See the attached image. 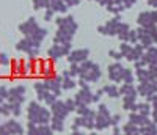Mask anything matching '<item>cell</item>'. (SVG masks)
Here are the masks:
<instances>
[{
	"instance_id": "6da1fadb",
	"label": "cell",
	"mask_w": 157,
	"mask_h": 135,
	"mask_svg": "<svg viewBox=\"0 0 157 135\" xmlns=\"http://www.w3.org/2000/svg\"><path fill=\"white\" fill-rule=\"evenodd\" d=\"M52 112L47 105H41L39 101H32L27 105V121L35 124H50Z\"/></svg>"
},
{
	"instance_id": "7a4b0ae2",
	"label": "cell",
	"mask_w": 157,
	"mask_h": 135,
	"mask_svg": "<svg viewBox=\"0 0 157 135\" xmlns=\"http://www.w3.org/2000/svg\"><path fill=\"white\" fill-rule=\"evenodd\" d=\"M121 24V16L115 14L110 21H107L104 25L98 27V33L105 35V36H116L118 35V25Z\"/></svg>"
},
{
	"instance_id": "3957f363",
	"label": "cell",
	"mask_w": 157,
	"mask_h": 135,
	"mask_svg": "<svg viewBox=\"0 0 157 135\" xmlns=\"http://www.w3.org/2000/svg\"><path fill=\"white\" fill-rule=\"evenodd\" d=\"M43 82H44V85H46V88L49 90V91H52L55 94V96H61V93H63V87H61V83H63V75H52V77H44L43 79Z\"/></svg>"
},
{
	"instance_id": "277c9868",
	"label": "cell",
	"mask_w": 157,
	"mask_h": 135,
	"mask_svg": "<svg viewBox=\"0 0 157 135\" xmlns=\"http://www.w3.org/2000/svg\"><path fill=\"white\" fill-rule=\"evenodd\" d=\"M123 72H124V66L120 61H115L107 68V75L109 80L113 83H121L123 82Z\"/></svg>"
},
{
	"instance_id": "5b68a950",
	"label": "cell",
	"mask_w": 157,
	"mask_h": 135,
	"mask_svg": "<svg viewBox=\"0 0 157 135\" xmlns=\"http://www.w3.org/2000/svg\"><path fill=\"white\" fill-rule=\"evenodd\" d=\"M55 24H57V27H61V29L68 30L72 35H75L78 30V24L74 19V16H60L55 19Z\"/></svg>"
},
{
	"instance_id": "8992f818",
	"label": "cell",
	"mask_w": 157,
	"mask_h": 135,
	"mask_svg": "<svg viewBox=\"0 0 157 135\" xmlns=\"http://www.w3.org/2000/svg\"><path fill=\"white\" fill-rule=\"evenodd\" d=\"M101 77H102V71H101V66H99L98 63H94L91 69L80 71V74H78V79L86 80L88 83H94V82H98Z\"/></svg>"
},
{
	"instance_id": "52a82bcc",
	"label": "cell",
	"mask_w": 157,
	"mask_h": 135,
	"mask_svg": "<svg viewBox=\"0 0 157 135\" xmlns=\"http://www.w3.org/2000/svg\"><path fill=\"white\" fill-rule=\"evenodd\" d=\"M25 93H27V88L24 85H16L10 88V96H8V102L11 104H24L25 102Z\"/></svg>"
},
{
	"instance_id": "ba28073f",
	"label": "cell",
	"mask_w": 157,
	"mask_h": 135,
	"mask_svg": "<svg viewBox=\"0 0 157 135\" xmlns=\"http://www.w3.org/2000/svg\"><path fill=\"white\" fill-rule=\"evenodd\" d=\"M137 24L140 27L149 29L152 25H157V17H155V10L154 11H141L137 16Z\"/></svg>"
},
{
	"instance_id": "9c48e42d",
	"label": "cell",
	"mask_w": 157,
	"mask_h": 135,
	"mask_svg": "<svg viewBox=\"0 0 157 135\" xmlns=\"http://www.w3.org/2000/svg\"><path fill=\"white\" fill-rule=\"evenodd\" d=\"M74 99H75L77 105H90V104H93V91L90 90V85L82 87L80 90L77 91Z\"/></svg>"
},
{
	"instance_id": "30bf717a",
	"label": "cell",
	"mask_w": 157,
	"mask_h": 135,
	"mask_svg": "<svg viewBox=\"0 0 157 135\" xmlns=\"http://www.w3.org/2000/svg\"><path fill=\"white\" fill-rule=\"evenodd\" d=\"M49 109L52 112V116H57V118H61V119H66L68 115L71 113L68 110V107H66V102L61 101V99H57L54 104L49 107Z\"/></svg>"
},
{
	"instance_id": "8fae6325",
	"label": "cell",
	"mask_w": 157,
	"mask_h": 135,
	"mask_svg": "<svg viewBox=\"0 0 157 135\" xmlns=\"http://www.w3.org/2000/svg\"><path fill=\"white\" fill-rule=\"evenodd\" d=\"M39 27V24H38V21H36V17H29L25 22H22V24H19V32L24 35V36H32L33 35V32Z\"/></svg>"
},
{
	"instance_id": "7c38bea8",
	"label": "cell",
	"mask_w": 157,
	"mask_h": 135,
	"mask_svg": "<svg viewBox=\"0 0 157 135\" xmlns=\"http://www.w3.org/2000/svg\"><path fill=\"white\" fill-rule=\"evenodd\" d=\"M137 33H138V43L145 46V49H148V47H151V46L154 44V36H152V33H151L148 29L138 25Z\"/></svg>"
},
{
	"instance_id": "4fadbf2b",
	"label": "cell",
	"mask_w": 157,
	"mask_h": 135,
	"mask_svg": "<svg viewBox=\"0 0 157 135\" xmlns=\"http://www.w3.org/2000/svg\"><path fill=\"white\" fill-rule=\"evenodd\" d=\"M3 126H5L6 135H22L25 132L24 126L19 123V121H16V119H6L3 123Z\"/></svg>"
},
{
	"instance_id": "5bb4252c",
	"label": "cell",
	"mask_w": 157,
	"mask_h": 135,
	"mask_svg": "<svg viewBox=\"0 0 157 135\" xmlns=\"http://www.w3.org/2000/svg\"><path fill=\"white\" fill-rule=\"evenodd\" d=\"M88 58H90V49H75L71 50V53L68 55L69 63H82Z\"/></svg>"
},
{
	"instance_id": "9a60e30c",
	"label": "cell",
	"mask_w": 157,
	"mask_h": 135,
	"mask_svg": "<svg viewBox=\"0 0 157 135\" xmlns=\"http://www.w3.org/2000/svg\"><path fill=\"white\" fill-rule=\"evenodd\" d=\"M74 39V35L69 33L68 30L61 29V27H57V32L54 35V43L57 44H64V43H72Z\"/></svg>"
},
{
	"instance_id": "2e32d148",
	"label": "cell",
	"mask_w": 157,
	"mask_h": 135,
	"mask_svg": "<svg viewBox=\"0 0 157 135\" xmlns=\"http://www.w3.org/2000/svg\"><path fill=\"white\" fill-rule=\"evenodd\" d=\"M47 55H49V60H52V61H58L61 57H64L63 46L54 43V44H52V46L47 49Z\"/></svg>"
},
{
	"instance_id": "e0dca14e",
	"label": "cell",
	"mask_w": 157,
	"mask_h": 135,
	"mask_svg": "<svg viewBox=\"0 0 157 135\" xmlns=\"http://www.w3.org/2000/svg\"><path fill=\"white\" fill-rule=\"evenodd\" d=\"M112 127V116H104V115H96V130L98 132H102Z\"/></svg>"
},
{
	"instance_id": "ac0fdd59",
	"label": "cell",
	"mask_w": 157,
	"mask_h": 135,
	"mask_svg": "<svg viewBox=\"0 0 157 135\" xmlns=\"http://www.w3.org/2000/svg\"><path fill=\"white\" fill-rule=\"evenodd\" d=\"M129 121L134 123V124H137V126H146L148 123H151L149 116H145V115H141L138 112H130L129 113Z\"/></svg>"
},
{
	"instance_id": "d6986e66",
	"label": "cell",
	"mask_w": 157,
	"mask_h": 135,
	"mask_svg": "<svg viewBox=\"0 0 157 135\" xmlns=\"http://www.w3.org/2000/svg\"><path fill=\"white\" fill-rule=\"evenodd\" d=\"M146 61V64H157V46H151L145 50V55L141 57Z\"/></svg>"
},
{
	"instance_id": "ffe728a7",
	"label": "cell",
	"mask_w": 157,
	"mask_h": 135,
	"mask_svg": "<svg viewBox=\"0 0 157 135\" xmlns=\"http://www.w3.org/2000/svg\"><path fill=\"white\" fill-rule=\"evenodd\" d=\"M33 88H35V91H36V98H38V101H39V102H44L46 96L50 93V91L46 88L44 82H43V80H41V82H35Z\"/></svg>"
},
{
	"instance_id": "44dd1931",
	"label": "cell",
	"mask_w": 157,
	"mask_h": 135,
	"mask_svg": "<svg viewBox=\"0 0 157 135\" xmlns=\"http://www.w3.org/2000/svg\"><path fill=\"white\" fill-rule=\"evenodd\" d=\"M137 96H123V109L126 112H137Z\"/></svg>"
},
{
	"instance_id": "7402d4cb",
	"label": "cell",
	"mask_w": 157,
	"mask_h": 135,
	"mask_svg": "<svg viewBox=\"0 0 157 135\" xmlns=\"http://www.w3.org/2000/svg\"><path fill=\"white\" fill-rule=\"evenodd\" d=\"M33 47H35V46L32 44L30 38H27V36H24L21 41H17V44H16V50H17V52H25V53H29Z\"/></svg>"
},
{
	"instance_id": "603a6c76",
	"label": "cell",
	"mask_w": 157,
	"mask_h": 135,
	"mask_svg": "<svg viewBox=\"0 0 157 135\" xmlns=\"http://www.w3.org/2000/svg\"><path fill=\"white\" fill-rule=\"evenodd\" d=\"M102 90H104V93H105L109 98H112V99H118V98H121L120 88L116 87V83H109V85L104 87Z\"/></svg>"
},
{
	"instance_id": "cb8c5ba5",
	"label": "cell",
	"mask_w": 157,
	"mask_h": 135,
	"mask_svg": "<svg viewBox=\"0 0 157 135\" xmlns=\"http://www.w3.org/2000/svg\"><path fill=\"white\" fill-rule=\"evenodd\" d=\"M120 93L121 96H138L137 87H134V83H123L120 87Z\"/></svg>"
},
{
	"instance_id": "d4e9b609",
	"label": "cell",
	"mask_w": 157,
	"mask_h": 135,
	"mask_svg": "<svg viewBox=\"0 0 157 135\" xmlns=\"http://www.w3.org/2000/svg\"><path fill=\"white\" fill-rule=\"evenodd\" d=\"M50 6L54 8L55 13H60V14H66V11L69 10V6L64 3V0H50Z\"/></svg>"
},
{
	"instance_id": "484cf974",
	"label": "cell",
	"mask_w": 157,
	"mask_h": 135,
	"mask_svg": "<svg viewBox=\"0 0 157 135\" xmlns=\"http://www.w3.org/2000/svg\"><path fill=\"white\" fill-rule=\"evenodd\" d=\"M135 77H137L138 82H149L151 80L149 69L148 68H138V69H135Z\"/></svg>"
},
{
	"instance_id": "4316f807",
	"label": "cell",
	"mask_w": 157,
	"mask_h": 135,
	"mask_svg": "<svg viewBox=\"0 0 157 135\" xmlns=\"http://www.w3.org/2000/svg\"><path fill=\"white\" fill-rule=\"evenodd\" d=\"M137 112L145 115V116H151L152 115V107H151V102H138L137 104Z\"/></svg>"
},
{
	"instance_id": "83f0119b",
	"label": "cell",
	"mask_w": 157,
	"mask_h": 135,
	"mask_svg": "<svg viewBox=\"0 0 157 135\" xmlns=\"http://www.w3.org/2000/svg\"><path fill=\"white\" fill-rule=\"evenodd\" d=\"M50 126H52V129H54V132H58V133H60V132L64 130V119L57 118V116H52Z\"/></svg>"
},
{
	"instance_id": "f1b7e54d",
	"label": "cell",
	"mask_w": 157,
	"mask_h": 135,
	"mask_svg": "<svg viewBox=\"0 0 157 135\" xmlns=\"http://www.w3.org/2000/svg\"><path fill=\"white\" fill-rule=\"evenodd\" d=\"M61 87H63V91H69V90H74L77 87V82L74 77H63Z\"/></svg>"
},
{
	"instance_id": "f546056e",
	"label": "cell",
	"mask_w": 157,
	"mask_h": 135,
	"mask_svg": "<svg viewBox=\"0 0 157 135\" xmlns=\"http://www.w3.org/2000/svg\"><path fill=\"white\" fill-rule=\"evenodd\" d=\"M123 132L124 133H140V126L134 124V123H130V121H127V123L123 126Z\"/></svg>"
},
{
	"instance_id": "4dcf8cb0",
	"label": "cell",
	"mask_w": 157,
	"mask_h": 135,
	"mask_svg": "<svg viewBox=\"0 0 157 135\" xmlns=\"http://www.w3.org/2000/svg\"><path fill=\"white\" fill-rule=\"evenodd\" d=\"M52 133H54V129L50 124H38L36 135H52Z\"/></svg>"
},
{
	"instance_id": "1f68e13d",
	"label": "cell",
	"mask_w": 157,
	"mask_h": 135,
	"mask_svg": "<svg viewBox=\"0 0 157 135\" xmlns=\"http://www.w3.org/2000/svg\"><path fill=\"white\" fill-rule=\"evenodd\" d=\"M140 133H157V124L151 121L146 126H140Z\"/></svg>"
},
{
	"instance_id": "d6a6232c",
	"label": "cell",
	"mask_w": 157,
	"mask_h": 135,
	"mask_svg": "<svg viewBox=\"0 0 157 135\" xmlns=\"http://www.w3.org/2000/svg\"><path fill=\"white\" fill-rule=\"evenodd\" d=\"M33 3V10L39 11V10H46L50 6V0H32Z\"/></svg>"
},
{
	"instance_id": "836d02e7",
	"label": "cell",
	"mask_w": 157,
	"mask_h": 135,
	"mask_svg": "<svg viewBox=\"0 0 157 135\" xmlns=\"http://www.w3.org/2000/svg\"><path fill=\"white\" fill-rule=\"evenodd\" d=\"M135 74L130 71V69H127V68H124V72H123V82L124 83H134L135 82Z\"/></svg>"
},
{
	"instance_id": "e575fe53",
	"label": "cell",
	"mask_w": 157,
	"mask_h": 135,
	"mask_svg": "<svg viewBox=\"0 0 157 135\" xmlns=\"http://www.w3.org/2000/svg\"><path fill=\"white\" fill-rule=\"evenodd\" d=\"M0 115L2 116H11V104L8 101L0 104Z\"/></svg>"
},
{
	"instance_id": "d590c367",
	"label": "cell",
	"mask_w": 157,
	"mask_h": 135,
	"mask_svg": "<svg viewBox=\"0 0 157 135\" xmlns=\"http://www.w3.org/2000/svg\"><path fill=\"white\" fill-rule=\"evenodd\" d=\"M69 74L71 77H78V74H80V63H69Z\"/></svg>"
},
{
	"instance_id": "8d00e7d4",
	"label": "cell",
	"mask_w": 157,
	"mask_h": 135,
	"mask_svg": "<svg viewBox=\"0 0 157 135\" xmlns=\"http://www.w3.org/2000/svg\"><path fill=\"white\" fill-rule=\"evenodd\" d=\"M11 64V58L6 52H0V66H3V68H8Z\"/></svg>"
},
{
	"instance_id": "74e56055",
	"label": "cell",
	"mask_w": 157,
	"mask_h": 135,
	"mask_svg": "<svg viewBox=\"0 0 157 135\" xmlns=\"http://www.w3.org/2000/svg\"><path fill=\"white\" fill-rule=\"evenodd\" d=\"M8 96H10V88L5 85H0V104L8 101Z\"/></svg>"
},
{
	"instance_id": "f35d334b",
	"label": "cell",
	"mask_w": 157,
	"mask_h": 135,
	"mask_svg": "<svg viewBox=\"0 0 157 135\" xmlns=\"http://www.w3.org/2000/svg\"><path fill=\"white\" fill-rule=\"evenodd\" d=\"M10 104H11V102H10ZM11 115L14 116V118L21 116V115H22V105H21V104H11Z\"/></svg>"
},
{
	"instance_id": "ab89813d",
	"label": "cell",
	"mask_w": 157,
	"mask_h": 135,
	"mask_svg": "<svg viewBox=\"0 0 157 135\" xmlns=\"http://www.w3.org/2000/svg\"><path fill=\"white\" fill-rule=\"evenodd\" d=\"M109 57L110 58H113L115 61H121L123 58H124V55H123V53H121V50H109Z\"/></svg>"
},
{
	"instance_id": "60d3db41",
	"label": "cell",
	"mask_w": 157,
	"mask_h": 135,
	"mask_svg": "<svg viewBox=\"0 0 157 135\" xmlns=\"http://www.w3.org/2000/svg\"><path fill=\"white\" fill-rule=\"evenodd\" d=\"M54 14H55V11H54V8H52V6L46 8V10H44V21H46V22H52V19H54Z\"/></svg>"
},
{
	"instance_id": "b9f144b4",
	"label": "cell",
	"mask_w": 157,
	"mask_h": 135,
	"mask_svg": "<svg viewBox=\"0 0 157 135\" xmlns=\"http://www.w3.org/2000/svg\"><path fill=\"white\" fill-rule=\"evenodd\" d=\"M127 43H130V44H137L138 43V33H137V30H130L129 32Z\"/></svg>"
},
{
	"instance_id": "7bdbcfd3",
	"label": "cell",
	"mask_w": 157,
	"mask_h": 135,
	"mask_svg": "<svg viewBox=\"0 0 157 135\" xmlns=\"http://www.w3.org/2000/svg\"><path fill=\"white\" fill-rule=\"evenodd\" d=\"M98 113H99V115H104V116H112L109 107H107L105 104H99V105H98Z\"/></svg>"
},
{
	"instance_id": "ee69618b",
	"label": "cell",
	"mask_w": 157,
	"mask_h": 135,
	"mask_svg": "<svg viewBox=\"0 0 157 135\" xmlns=\"http://www.w3.org/2000/svg\"><path fill=\"white\" fill-rule=\"evenodd\" d=\"M41 72L44 74V77H52V75H54V66H50L49 63H46L44 68L41 69Z\"/></svg>"
},
{
	"instance_id": "f6af8a7d",
	"label": "cell",
	"mask_w": 157,
	"mask_h": 135,
	"mask_svg": "<svg viewBox=\"0 0 157 135\" xmlns=\"http://www.w3.org/2000/svg\"><path fill=\"white\" fill-rule=\"evenodd\" d=\"M64 102H66V107H68V110H69L71 113L77 110V102H75L74 98H72V99H64Z\"/></svg>"
},
{
	"instance_id": "bcb514c9",
	"label": "cell",
	"mask_w": 157,
	"mask_h": 135,
	"mask_svg": "<svg viewBox=\"0 0 157 135\" xmlns=\"http://www.w3.org/2000/svg\"><path fill=\"white\" fill-rule=\"evenodd\" d=\"M57 99H58V96H55V94H54V93L50 91V93L47 94V96H46V99H44V104H46L47 107H50V105L54 104V102H55Z\"/></svg>"
},
{
	"instance_id": "7dc6e473",
	"label": "cell",
	"mask_w": 157,
	"mask_h": 135,
	"mask_svg": "<svg viewBox=\"0 0 157 135\" xmlns=\"http://www.w3.org/2000/svg\"><path fill=\"white\" fill-rule=\"evenodd\" d=\"M36 129H38V124L29 121V123H27V133L29 135H36Z\"/></svg>"
},
{
	"instance_id": "c3c4849f",
	"label": "cell",
	"mask_w": 157,
	"mask_h": 135,
	"mask_svg": "<svg viewBox=\"0 0 157 135\" xmlns=\"http://www.w3.org/2000/svg\"><path fill=\"white\" fill-rule=\"evenodd\" d=\"M102 94H105L102 88H101V90H98L96 93H93V102H99V101H101V98H102Z\"/></svg>"
},
{
	"instance_id": "681fc988",
	"label": "cell",
	"mask_w": 157,
	"mask_h": 135,
	"mask_svg": "<svg viewBox=\"0 0 157 135\" xmlns=\"http://www.w3.org/2000/svg\"><path fill=\"white\" fill-rule=\"evenodd\" d=\"M120 121H121V115H120V113L112 115V127H113V126H118V124H120Z\"/></svg>"
},
{
	"instance_id": "f907efd6",
	"label": "cell",
	"mask_w": 157,
	"mask_h": 135,
	"mask_svg": "<svg viewBox=\"0 0 157 135\" xmlns=\"http://www.w3.org/2000/svg\"><path fill=\"white\" fill-rule=\"evenodd\" d=\"M135 3H137V0H123V5L126 6V10L132 8V6H134Z\"/></svg>"
},
{
	"instance_id": "816d5d0a",
	"label": "cell",
	"mask_w": 157,
	"mask_h": 135,
	"mask_svg": "<svg viewBox=\"0 0 157 135\" xmlns=\"http://www.w3.org/2000/svg\"><path fill=\"white\" fill-rule=\"evenodd\" d=\"M64 3H66L69 8L72 6H77V5H80V0H64Z\"/></svg>"
},
{
	"instance_id": "f5cc1de1",
	"label": "cell",
	"mask_w": 157,
	"mask_h": 135,
	"mask_svg": "<svg viewBox=\"0 0 157 135\" xmlns=\"http://www.w3.org/2000/svg\"><path fill=\"white\" fill-rule=\"evenodd\" d=\"M94 2H98V5H101V6H107L110 3V0H94Z\"/></svg>"
},
{
	"instance_id": "db71d44e",
	"label": "cell",
	"mask_w": 157,
	"mask_h": 135,
	"mask_svg": "<svg viewBox=\"0 0 157 135\" xmlns=\"http://www.w3.org/2000/svg\"><path fill=\"white\" fill-rule=\"evenodd\" d=\"M123 132V129H120L118 126H113V133H121Z\"/></svg>"
},
{
	"instance_id": "11a10c76",
	"label": "cell",
	"mask_w": 157,
	"mask_h": 135,
	"mask_svg": "<svg viewBox=\"0 0 157 135\" xmlns=\"http://www.w3.org/2000/svg\"><path fill=\"white\" fill-rule=\"evenodd\" d=\"M152 121L157 124V113H155V112H152Z\"/></svg>"
},
{
	"instance_id": "9f6ffc18",
	"label": "cell",
	"mask_w": 157,
	"mask_h": 135,
	"mask_svg": "<svg viewBox=\"0 0 157 135\" xmlns=\"http://www.w3.org/2000/svg\"><path fill=\"white\" fill-rule=\"evenodd\" d=\"M0 124H2V115H0Z\"/></svg>"
}]
</instances>
